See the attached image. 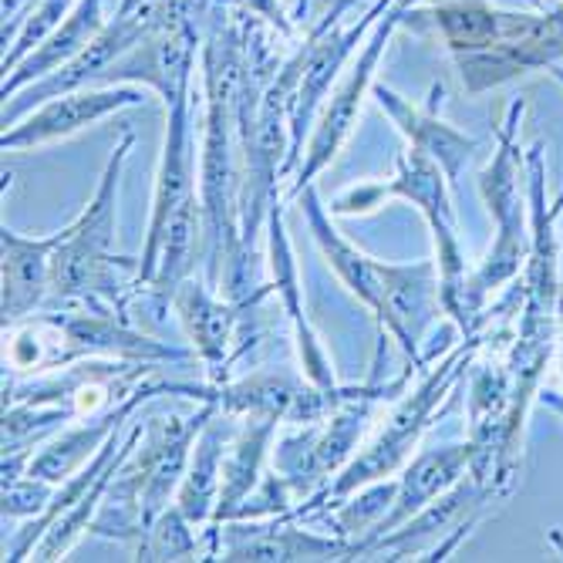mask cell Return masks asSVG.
I'll return each instance as SVG.
<instances>
[{"label": "cell", "instance_id": "1", "mask_svg": "<svg viewBox=\"0 0 563 563\" xmlns=\"http://www.w3.org/2000/svg\"><path fill=\"white\" fill-rule=\"evenodd\" d=\"M132 95H88V98H68L62 106L47 109L41 119L31 122V129L24 135H11V142H27V139H47V135H58V132H71L85 122H91L95 115H101L112 106H122Z\"/></svg>", "mask_w": 563, "mask_h": 563}, {"label": "cell", "instance_id": "2", "mask_svg": "<svg viewBox=\"0 0 563 563\" xmlns=\"http://www.w3.org/2000/svg\"><path fill=\"white\" fill-rule=\"evenodd\" d=\"M560 408H563V401H560Z\"/></svg>", "mask_w": 563, "mask_h": 563}]
</instances>
